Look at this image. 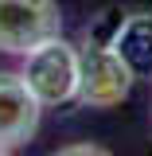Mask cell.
Masks as SVG:
<instances>
[{"label": "cell", "instance_id": "obj_1", "mask_svg": "<svg viewBox=\"0 0 152 156\" xmlns=\"http://www.w3.org/2000/svg\"><path fill=\"white\" fill-rule=\"evenodd\" d=\"M121 8H105L97 12L78 39V101L86 109H113L133 94L136 78L129 74V66L121 62L113 51V31L121 23Z\"/></svg>", "mask_w": 152, "mask_h": 156}, {"label": "cell", "instance_id": "obj_2", "mask_svg": "<svg viewBox=\"0 0 152 156\" xmlns=\"http://www.w3.org/2000/svg\"><path fill=\"white\" fill-rule=\"evenodd\" d=\"M19 58H23L19 74L27 82V90L39 98L43 109L78 101V47L70 39H62V31L43 39V43H35Z\"/></svg>", "mask_w": 152, "mask_h": 156}, {"label": "cell", "instance_id": "obj_3", "mask_svg": "<svg viewBox=\"0 0 152 156\" xmlns=\"http://www.w3.org/2000/svg\"><path fill=\"white\" fill-rule=\"evenodd\" d=\"M62 31L58 0H0V55H23Z\"/></svg>", "mask_w": 152, "mask_h": 156}, {"label": "cell", "instance_id": "obj_4", "mask_svg": "<svg viewBox=\"0 0 152 156\" xmlns=\"http://www.w3.org/2000/svg\"><path fill=\"white\" fill-rule=\"evenodd\" d=\"M43 105L27 90L19 70H0V156L23 148L39 133Z\"/></svg>", "mask_w": 152, "mask_h": 156}, {"label": "cell", "instance_id": "obj_5", "mask_svg": "<svg viewBox=\"0 0 152 156\" xmlns=\"http://www.w3.org/2000/svg\"><path fill=\"white\" fill-rule=\"evenodd\" d=\"M113 51L136 82H152V12H125L113 31Z\"/></svg>", "mask_w": 152, "mask_h": 156}, {"label": "cell", "instance_id": "obj_6", "mask_svg": "<svg viewBox=\"0 0 152 156\" xmlns=\"http://www.w3.org/2000/svg\"><path fill=\"white\" fill-rule=\"evenodd\" d=\"M58 156H105L101 144H62Z\"/></svg>", "mask_w": 152, "mask_h": 156}]
</instances>
